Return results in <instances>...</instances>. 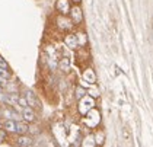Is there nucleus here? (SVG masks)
<instances>
[{"mask_svg": "<svg viewBox=\"0 0 153 147\" xmlns=\"http://www.w3.org/2000/svg\"><path fill=\"white\" fill-rule=\"evenodd\" d=\"M95 140H96V144H104V141H105L104 131H98V133L95 134Z\"/></svg>", "mask_w": 153, "mask_h": 147, "instance_id": "nucleus-18", "label": "nucleus"}, {"mask_svg": "<svg viewBox=\"0 0 153 147\" xmlns=\"http://www.w3.org/2000/svg\"><path fill=\"white\" fill-rule=\"evenodd\" d=\"M28 133H31V134H38V133H39V131H38V127H35V125H31Z\"/></svg>", "mask_w": 153, "mask_h": 147, "instance_id": "nucleus-22", "label": "nucleus"}, {"mask_svg": "<svg viewBox=\"0 0 153 147\" xmlns=\"http://www.w3.org/2000/svg\"><path fill=\"white\" fill-rule=\"evenodd\" d=\"M73 1H74V3H79V1H80V0H73Z\"/></svg>", "mask_w": 153, "mask_h": 147, "instance_id": "nucleus-25", "label": "nucleus"}, {"mask_svg": "<svg viewBox=\"0 0 153 147\" xmlns=\"http://www.w3.org/2000/svg\"><path fill=\"white\" fill-rule=\"evenodd\" d=\"M71 67V64H70V60L69 58H63L61 61H60V68L63 70V71H69Z\"/></svg>", "mask_w": 153, "mask_h": 147, "instance_id": "nucleus-17", "label": "nucleus"}, {"mask_svg": "<svg viewBox=\"0 0 153 147\" xmlns=\"http://www.w3.org/2000/svg\"><path fill=\"white\" fill-rule=\"evenodd\" d=\"M28 131H29L28 122H22V121H18V122H16V134L22 136V134H26Z\"/></svg>", "mask_w": 153, "mask_h": 147, "instance_id": "nucleus-14", "label": "nucleus"}, {"mask_svg": "<svg viewBox=\"0 0 153 147\" xmlns=\"http://www.w3.org/2000/svg\"><path fill=\"white\" fill-rule=\"evenodd\" d=\"M3 117H4V118L15 120V121H21V120H24L22 112L18 114V112H16V108H15V106H13V108H10V109H3Z\"/></svg>", "mask_w": 153, "mask_h": 147, "instance_id": "nucleus-5", "label": "nucleus"}, {"mask_svg": "<svg viewBox=\"0 0 153 147\" xmlns=\"http://www.w3.org/2000/svg\"><path fill=\"white\" fill-rule=\"evenodd\" d=\"M83 80L86 83H91V85H94L95 82H96V74H95V71L92 68H86L83 71Z\"/></svg>", "mask_w": 153, "mask_h": 147, "instance_id": "nucleus-10", "label": "nucleus"}, {"mask_svg": "<svg viewBox=\"0 0 153 147\" xmlns=\"http://www.w3.org/2000/svg\"><path fill=\"white\" fill-rule=\"evenodd\" d=\"M57 26H59L60 29H63V31H69V29H71L73 28V21H71V18L69 19L66 15H60L59 18H57Z\"/></svg>", "mask_w": 153, "mask_h": 147, "instance_id": "nucleus-3", "label": "nucleus"}, {"mask_svg": "<svg viewBox=\"0 0 153 147\" xmlns=\"http://www.w3.org/2000/svg\"><path fill=\"white\" fill-rule=\"evenodd\" d=\"M91 93H92V96H98V91H94V89H92Z\"/></svg>", "mask_w": 153, "mask_h": 147, "instance_id": "nucleus-24", "label": "nucleus"}, {"mask_svg": "<svg viewBox=\"0 0 153 147\" xmlns=\"http://www.w3.org/2000/svg\"><path fill=\"white\" fill-rule=\"evenodd\" d=\"M83 146H88V147H94L96 144V140H95V136H86V138L83 140L82 143Z\"/></svg>", "mask_w": 153, "mask_h": 147, "instance_id": "nucleus-16", "label": "nucleus"}, {"mask_svg": "<svg viewBox=\"0 0 153 147\" xmlns=\"http://www.w3.org/2000/svg\"><path fill=\"white\" fill-rule=\"evenodd\" d=\"M70 4H69V0H57V10L61 15H67L70 13Z\"/></svg>", "mask_w": 153, "mask_h": 147, "instance_id": "nucleus-8", "label": "nucleus"}, {"mask_svg": "<svg viewBox=\"0 0 153 147\" xmlns=\"http://www.w3.org/2000/svg\"><path fill=\"white\" fill-rule=\"evenodd\" d=\"M34 140L31 138V137H28V136H25V134H22V136H19L18 137V140H16V144L19 147H31L34 143H32Z\"/></svg>", "mask_w": 153, "mask_h": 147, "instance_id": "nucleus-9", "label": "nucleus"}, {"mask_svg": "<svg viewBox=\"0 0 153 147\" xmlns=\"http://www.w3.org/2000/svg\"><path fill=\"white\" fill-rule=\"evenodd\" d=\"M85 95H86V91H85L83 88H80V86H79V88L76 89V98H77V99H80V98H83Z\"/></svg>", "mask_w": 153, "mask_h": 147, "instance_id": "nucleus-20", "label": "nucleus"}, {"mask_svg": "<svg viewBox=\"0 0 153 147\" xmlns=\"http://www.w3.org/2000/svg\"><path fill=\"white\" fill-rule=\"evenodd\" d=\"M18 105H19L21 108H25V106H29V105H28V101H26V98H25V96H19V101H18Z\"/></svg>", "mask_w": 153, "mask_h": 147, "instance_id": "nucleus-21", "label": "nucleus"}, {"mask_svg": "<svg viewBox=\"0 0 153 147\" xmlns=\"http://www.w3.org/2000/svg\"><path fill=\"white\" fill-rule=\"evenodd\" d=\"M64 44L71 48V50H74V48H77L79 47V42H77V35L74 34H67L64 36Z\"/></svg>", "mask_w": 153, "mask_h": 147, "instance_id": "nucleus-7", "label": "nucleus"}, {"mask_svg": "<svg viewBox=\"0 0 153 147\" xmlns=\"http://www.w3.org/2000/svg\"><path fill=\"white\" fill-rule=\"evenodd\" d=\"M16 122H18V121H16ZM16 122H15V120L7 118V120L3 122L4 131H7V133H16Z\"/></svg>", "mask_w": 153, "mask_h": 147, "instance_id": "nucleus-12", "label": "nucleus"}, {"mask_svg": "<svg viewBox=\"0 0 153 147\" xmlns=\"http://www.w3.org/2000/svg\"><path fill=\"white\" fill-rule=\"evenodd\" d=\"M0 67H4V68H7V63H6V61H4V60L1 58V57H0Z\"/></svg>", "mask_w": 153, "mask_h": 147, "instance_id": "nucleus-23", "label": "nucleus"}, {"mask_svg": "<svg viewBox=\"0 0 153 147\" xmlns=\"http://www.w3.org/2000/svg\"><path fill=\"white\" fill-rule=\"evenodd\" d=\"M0 79H3V80L10 79V71H9L7 68L0 67Z\"/></svg>", "mask_w": 153, "mask_h": 147, "instance_id": "nucleus-19", "label": "nucleus"}, {"mask_svg": "<svg viewBox=\"0 0 153 147\" xmlns=\"http://www.w3.org/2000/svg\"><path fill=\"white\" fill-rule=\"evenodd\" d=\"M95 108V101H94V96H88L85 95L83 98L79 99V112L82 115H86L91 109Z\"/></svg>", "mask_w": 153, "mask_h": 147, "instance_id": "nucleus-1", "label": "nucleus"}, {"mask_svg": "<svg viewBox=\"0 0 153 147\" xmlns=\"http://www.w3.org/2000/svg\"><path fill=\"white\" fill-rule=\"evenodd\" d=\"M22 117H24V121H26V122H34L36 118L32 106H25V108H22Z\"/></svg>", "mask_w": 153, "mask_h": 147, "instance_id": "nucleus-6", "label": "nucleus"}, {"mask_svg": "<svg viewBox=\"0 0 153 147\" xmlns=\"http://www.w3.org/2000/svg\"><path fill=\"white\" fill-rule=\"evenodd\" d=\"M77 42H79V45L80 47H85L86 44H88V36H86V34L85 32H77Z\"/></svg>", "mask_w": 153, "mask_h": 147, "instance_id": "nucleus-15", "label": "nucleus"}, {"mask_svg": "<svg viewBox=\"0 0 153 147\" xmlns=\"http://www.w3.org/2000/svg\"><path fill=\"white\" fill-rule=\"evenodd\" d=\"M85 117H86V118H85V122L89 125V127H96L98 122L101 121V115H99V112H98L95 108L94 109H91Z\"/></svg>", "mask_w": 153, "mask_h": 147, "instance_id": "nucleus-2", "label": "nucleus"}, {"mask_svg": "<svg viewBox=\"0 0 153 147\" xmlns=\"http://www.w3.org/2000/svg\"><path fill=\"white\" fill-rule=\"evenodd\" d=\"M18 101H19V95L16 92H7L6 93V103L7 105L15 106V105H18Z\"/></svg>", "mask_w": 153, "mask_h": 147, "instance_id": "nucleus-11", "label": "nucleus"}, {"mask_svg": "<svg viewBox=\"0 0 153 147\" xmlns=\"http://www.w3.org/2000/svg\"><path fill=\"white\" fill-rule=\"evenodd\" d=\"M25 98H26V101H28V105H29V106H32V108L38 106V99H36L35 95H34L31 91L25 92Z\"/></svg>", "mask_w": 153, "mask_h": 147, "instance_id": "nucleus-13", "label": "nucleus"}, {"mask_svg": "<svg viewBox=\"0 0 153 147\" xmlns=\"http://www.w3.org/2000/svg\"><path fill=\"white\" fill-rule=\"evenodd\" d=\"M70 18L71 21L76 23H80L83 21V13H82V9H80V6H77V4H74L73 7L70 9Z\"/></svg>", "mask_w": 153, "mask_h": 147, "instance_id": "nucleus-4", "label": "nucleus"}]
</instances>
